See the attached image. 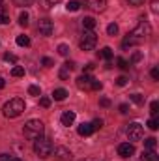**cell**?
<instances>
[{"label":"cell","instance_id":"cell-1","mask_svg":"<svg viewBox=\"0 0 159 161\" xmlns=\"http://www.w3.org/2000/svg\"><path fill=\"white\" fill-rule=\"evenodd\" d=\"M25 107H26V105H25V101H23L21 97H13V99H9V101L4 103L2 113H4L6 118H17V116L23 114Z\"/></svg>","mask_w":159,"mask_h":161},{"label":"cell","instance_id":"cell-2","mask_svg":"<svg viewBox=\"0 0 159 161\" xmlns=\"http://www.w3.org/2000/svg\"><path fill=\"white\" fill-rule=\"evenodd\" d=\"M43 131H45V125H43L41 120H28L25 124V127H23L25 137L30 139V141H36V139L43 137Z\"/></svg>","mask_w":159,"mask_h":161},{"label":"cell","instance_id":"cell-3","mask_svg":"<svg viewBox=\"0 0 159 161\" xmlns=\"http://www.w3.org/2000/svg\"><path fill=\"white\" fill-rule=\"evenodd\" d=\"M52 150H54V146H52V142H51L49 139H45V137L36 139V142H34V152L40 156L41 159H47V158L52 154Z\"/></svg>","mask_w":159,"mask_h":161},{"label":"cell","instance_id":"cell-4","mask_svg":"<svg viewBox=\"0 0 159 161\" xmlns=\"http://www.w3.org/2000/svg\"><path fill=\"white\" fill-rule=\"evenodd\" d=\"M150 34H152V26H150L144 19H142V21H140V23L133 28V32H131V36H133L135 40H139V41L144 40V38H148Z\"/></svg>","mask_w":159,"mask_h":161},{"label":"cell","instance_id":"cell-5","mask_svg":"<svg viewBox=\"0 0 159 161\" xmlns=\"http://www.w3.org/2000/svg\"><path fill=\"white\" fill-rule=\"evenodd\" d=\"M96 43H97V36L92 30H88V32H84V36H82V40H80L79 45H80L82 51H94Z\"/></svg>","mask_w":159,"mask_h":161},{"label":"cell","instance_id":"cell-6","mask_svg":"<svg viewBox=\"0 0 159 161\" xmlns=\"http://www.w3.org/2000/svg\"><path fill=\"white\" fill-rule=\"evenodd\" d=\"M142 135H144V127L139 122H133V124L127 125V137H129V141H133V142L135 141H140Z\"/></svg>","mask_w":159,"mask_h":161},{"label":"cell","instance_id":"cell-7","mask_svg":"<svg viewBox=\"0 0 159 161\" xmlns=\"http://www.w3.org/2000/svg\"><path fill=\"white\" fill-rule=\"evenodd\" d=\"M38 30H40L41 36H51L52 30H54V25H52L51 19H40V23H38Z\"/></svg>","mask_w":159,"mask_h":161},{"label":"cell","instance_id":"cell-8","mask_svg":"<svg viewBox=\"0 0 159 161\" xmlns=\"http://www.w3.org/2000/svg\"><path fill=\"white\" fill-rule=\"evenodd\" d=\"M92 82H94V77H90L88 73H82L77 79V86L80 90H92Z\"/></svg>","mask_w":159,"mask_h":161},{"label":"cell","instance_id":"cell-9","mask_svg":"<svg viewBox=\"0 0 159 161\" xmlns=\"http://www.w3.org/2000/svg\"><path fill=\"white\" fill-rule=\"evenodd\" d=\"M118 154L122 156V158L127 159V158H131V156L135 154V146H133L131 142H122V144L118 146Z\"/></svg>","mask_w":159,"mask_h":161},{"label":"cell","instance_id":"cell-10","mask_svg":"<svg viewBox=\"0 0 159 161\" xmlns=\"http://www.w3.org/2000/svg\"><path fill=\"white\" fill-rule=\"evenodd\" d=\"M84 4L92 9V11H103L107 6V0H84Z\"/></svg>","mask_w":159,"mask_h":161},{"label":"cell","instance_id":"cell-11","mask_svg":"<svg viewBox=\"0 0 159 161\" xmlns=\"http://www.w3.org/2000/svg\"><path fill=\"white\" fill-rule=\"evenodd\" d=\"M54 154H56V159L58 161H69L71 159V152L68 148H64V146H58L54 150Z\"/></svg>","mask_w":159,"mask_h":161},{"label":"cell","instance_id":"cell-12","mask_svg":"<svg viewBox=\"0 0 159 161\" xmlns=\"http://www.w3.org/2000/svg\"><path fill=\"white\" fill-rule=\"evenodd\" d=\"M77 133H79L80 137H88V135H92L94 133V127H92V124H80L79 129H77Z\"/></svg>","mask_w":159,"mask_h":161},{"label":"cell","instance_id":"cell-13","mask_svg":"<svg viewBox=\"0 0 159 161\" xmlns=\"http://www.w3.org/2000/svg\"><path fill=\"white\" fill-rule=\"evenodd\" d=\"M73 122H75V113L73 111H66L64 114H62V125H73Z\"/></svg>","mask_w":159,"mask_h":161},{"label":"cell","instance_id":"cell-14","mask_svg":"<svg viewBox=\"0 0 159 161\" xmlns=\"http://www.w3.org/2000/svg\"><path fill=\"white\" fill-rule=\"evenodd\" d=\"M56 4H60V0H40V8L43 11L52 9V6H56Z\"/></svg>","mask_w":159,"mask_h":161},{"label":"cell","instance_id":"cell-15","mask_svg":"<svg viewBox=\"0 0 159 161\" xmlns=\"http://www.w3.org/2000/svg\"><path fill=\"white\" fill-rule=\"evenodd\" d=\"M52 97H54V101H64V99L68 97V92H66L64 88H56V90L52 92Z\"/></svg>","mask_w":159,"mask_h":161},{"label":"cell","instance_id":"cell-16","mask_svg":"<svg viewBox=\"0 0 159 161\" xmlns=\"http://www.w3.org/2000/svg\"><path fill=\"white\" fill-rule=\"evenodd\" d=\"M140 161H157V156L154 150H144L140 156Z\"/></svg>","mask_w":159,"mask_h":161},{"label":"cell","instance_id":"cell-17","mask_svg":"<svg viewBox=\"0 0 159 161\" xmlns=\"http://www.w3.org/2000/svg\"><path fill=\"white\" fill-rule=\"evenodd\" d=\"M82 26H84L86 30H94V28H96V19H94V17H84V19H82Z\"/></svg>","mask_w":159,"mask_h":161},{"label":"cell","instance_id":"cell-18","mask_svg":"<svg viewBox=\"0 0 159 161\" xmlns=\"http://www.w3.org/2000/svg\"><path fill=\"white\" fill-rule=\"evenodd\" d=\"M99 56H101V58H105V60H111L114 54H112V49H111V47H103V49L99 51Z\"/></svg>","mask_w":159,"mask_h":161},{"label":"cell","instance_id":"cell-19","mask_svg":"<svg viewBox=\"0 0 159 161\" xmlns=\"http://www.w3.org/2000/svg\"><path fill=\"white\" fill-rule=\"evenodd\" d=\"M17 45H19V47H28V45H30V38H28V36H25V34H23V36H17Z\"/></svg>","mask_w":159,"mask_h":161},{"label":"cell","instance_id":"cell-20","mask_svg":"<svg viewBox=\"0 0 159 161\" xmlns=\"http://www.w3.org/2000/svg\"><path fill=\"white\" fill-rule=\"evenodd\" d=\"M137 43H139V40H135L131 34H127V38L123 40V43H122V45H123V49H127V47H133V45H137Z\"/></svg>","mask_w":159,"mask_h":161},{"label":"cell","instance_id":"cell-21","mask_svg":"<svg viewBox=\"0 0 159 161\" xmlns=\"http://www.w3.org/2000/svg\"><path fill=\"white\" fill-rule=\"evenodd\" d=\"M69 73H71V69H69V68H66V66H62V68H60V71H58V77H60L62 80H68V79H69Z\"/></svg>","mask_w":159,"mask_h":161},{"label":"cell","instance_id":"cell-22","mask_svg":"<svg viewBox=\"0 0 159 161\" xmlns=\"http://www.w3.org/2000/svg\"><path fill=\"white\" fill-rule=\"evenodd\" d=\"M129 99H131L133 103H137V105H142V103H144V96H140V94H131Z\"/></svg>","mask_w":159,"mask_h":161},{"label":"cell","instance_id":"cell-23","mask_svg":"<svg viewBox=\"0 0 159 161\" xmlns=\"http://www.w3.org/2000/svg\"><path fill=\"white\" fill-rule=\"evenodd\" d=\"M107 34H109V36H116V34H118V25H116V23H111V25L107 26Z\"/></svg>","mask_w":159,"mask_h":161},{"label":"cell","instance_id":"cell-24","mask_svg":"<svg viewBox=\"0 0 159 161\" xmlns=\"http://www.w3.org/2000/svg\"><path fill=\"white\" fill-rule=\"evenodd\" d=\"M11 75H13V77H23V75H25V68H23V66H15V68L11 69Z\"/></svg>","mask_w":159,"mask_h":161},{"label":"cell","instance_id":"cell-25","mask_svg":"<svg viewBox=\"0 0 159 161\" xmlns=\"http://www.w3.org/2000/svg\"><path fill=\"white\" fill-rule=\"evenodd\" d=\"M68 11H79V8H80V4L77 2V0H71V2H68Z\"/></svg>","mask_w":159,"mask_h":161},{"label":"cell","instance_id":"cell-26","mask_svg":"<svg viewBox=\"0 0 159 161\" xmlns=\"http://www.w3.org/2000/svg\"><path fill=\"white\" fill-rule=\"evenodd\" d=\"M19 25H21V26H28V13H26V11H23V13L19 15Z\"/></svg>","mask_w":159,"mask_h":161},{"label":"cell","instance_id":"cell-27","mask_svg":"<svg viewBox=\"0 0 159 161\" xmlns=\"http://www.w3.org/2000/svg\"><path fill=\"white\" fill-rule=\"evenodd\" d=\"M156 144H157V142H156V139H154V137H150V139H146V141H144V146H146L148 150H154V148H156Z\"/></svg>","mask_w":159,"mask_h":161},{"label":"cell","instance_id":"cell-28","mask_svg":"<svg viewBox=\"0 0 159 161\" xmlns=\"http://www.w3.org/2000/svg\"><path fill=\"white\" fill-rule=\"evenodd\" d=\"M58 53H60L62 56H68V54H69V47H68L66 43H62V45H58Z\"/></svg>","mask_w":159,"mask_h":161},{"label":"cell","instance_id":"cell-29","mask_svg":"<svg viewBox=\"0 0 159 161\" xmlns=\"http://www.w3.org/2000/svg\"><path fill=\"white\" fill-rule=\"evenodd\" d=\"M148 127H150L152 131H156V129L159 127V120H157V118H152V120H148Z\"/></svg>","mask_w":159,"mask_h":161},{"label":"cell","instance_id":"cell-30","mask_svg":"<svg viewBox=\"0 0 159 161\" xmlns=\"http://www.w3.org/2000/svg\"><path fill=\"white\" fill-rule=\"evenodd\" d=\"M4 60H6V62H11V64H15V62H17V56H15V54H11V53H6V54H4Z\"/></svg>","mask_w":159,"mask_h":161},{"label":"cell","instance_id":"cell-31","mask_svg":"<svg viewBox=\"0 0 159 161\" xmlns=\"http://www.w3.org/2000/svg\"><path fill=\"white\" fill-rule=\"evenodd\" d=\"M28 94H30V96H40V94H41L40 86H34V84H32V86L28 88Z\"/></svg>","mask_w":159,"mask_h":161},{"label":"cell","instance_id":"cell-32","mask_svg":"<svg viewBox=\"0 0 159 161\" xmlns=\"http://www.w3.org/2000/svg\"><path fill=\"white\" fill-rule=\"evenodd\" d=\"M150 113H152L154 116L159 113V103H157V101H152V105H150Z\"/></svg>","mask_w":159,"mask_h":161},{"label":"cell","instance_id":"cell-33","mask_svg":"<svg viewBox=\"0 0 159 161\" xmlns=\"http://www.w3.org/2000/svg\"><path fill=\"white\" fill-rule=\"evenodd\" d=\"M116 64H118V68H122V69H127V68H129V64H127L123 58H116Z\"/></svg>","mask_w":159,"mask_h":161},{"label":"cell","instance_id":"cell-34","mask_svg":"<svg viewBox=\"0 0 159 161\" xmlns=\"http://www.w3.org/2000/svg\"><path fill=\"white\" fill-rule=\"evenodd\" d=\"M101 125H103V120H94L92 122V127H94V131H97V129H101Z\"/></svg>","mask_w":159,"mask_h":161},{"label":"cell","instance_id":"cell-35","mask_svg":"<svg viewBox=\"0 0 159 161\" xmlns=\"http://www.w3.org/2000/svg\"><path fill=\"white\" fill-rule=\"evenodd\" d=\"M41 64H43V66H45V68H52V66H54V62H52V60H51V58H47V56H45V58H43V60H41Z\"/></svg>","mask_w":159,"mask_h":161},{"label":"cell","instance_id":"cell-36","mask_svg":"<svg viewBox=\"0 0 159 161\" xmlns=\"http://www.w3.org/2000/svg\"><path fill=\"white\" fill-rule=\"evenodd\" d=\"M99 105H101V107H111V99H109V97H101V99H99Z\"/></svg>","mask_w":159,"mask_h":161},{"label":"cell","instance_id":"cell-37","mask_svg":"<svg viewBox=\"0 0 159 161\" xmlns=\"http://www.w3.org/2000/svg\"><path fill=\"white\" fill-rule=\"evenodd\" d=\"M40 105H41V107H45V109H47V107L51 105V99H49V97H41V99H40Z\"/></svg>","mask_w":159,"mask_h":161},{"label":"cell","instance_id":"cell-38","mask_svg":"<svg viewBox=\"0 0 159 161\" xmlns=\"http://www.w3.org/2000/svg\"><path fill=\"white\" fill-rule=\"evenodd\" d=\"M116 84H118V86H125V84H127V77H123V75L118 77V79H116Z\"/></svg>","mask_w":159,"mask_h":161},{"label":"cell","instance_id":"cell-39","mask_svg":"<svg viewBox=\"0 0 159 161\" xmlns=\"http://www.w3.org/2000/svg\"><path fill=\"white\" fill-rule=\"evenodd\" d=\"M9 23V17L6 13H0V25H8Z\"/></svg>","mask_w":159,"mask_h":161},{"label":"cell","instance_id":"cell-40","mask_svg":"<svg viewBox=\"0 0 159 161\" xmlns=\"http://www.w3.org/2000/svg\"><path fill=\"white\" fill-rule=\"evenodd\" d=\"M17 6H28V4H32L34 0H13Z\"/></svg>","mask_w":159,"mask_h":161},{"label":"cell","instance_id":"cell-41","mask_svg":"<svg viewBox=\"0 0 159 161\" xmlns=\"http://www.w3.org/2000/svg\"><path fill=\"white\" fill-rule=\"evenodd\" d=\"M101 88H103V84H101L99 80L94 79V82H92V90H101Z\"/></svg>","mask_w":159,"mask_h":161},{"label":"cell","instance_id":"cell-42","mask_svg":"<svg viewBox=\"0 0 159 161\" xmlns=\"http://www.w3.org/2000/svg\"><path fill=\"white\" fill-rule=\"evenodd\" d=\"M152 79H156V80L159 79V69H157V68H154V69H152Z\"/></svg>","mask_w":159,"mask_h":161},{"label":"cell","instance_id":"cell-43","mask_svg":"<svg viewBox=\"0 0 159 161\" xmlns=\"http://www.w3.org/2000/svg\"><path fill=\"white\" fill-rule=\"evenodd\" d=\"M9 159H11L9 154H0V161H9Z\"/></svg>","mask_w":159,"mask_h":161},{"label":"cell","instance_id":"cell-44","mask_svg":"<svg viewBox=\"0 0 159 161\" xmlns=\"http://www.w3.org/2000/svg\"><path fill=\"white\" fill-rule=\"evenodd\" d=\"M92 69H94V64H86L84 66V73H90Z\"/></svg>","mask_w":159,"mask_h":161},{"label":"cell","instance_id":"cell-45","mask_svg":"<svg viewBox=\"0 0 159 161\" xmlns=\"http://www.w3.org/2000/svg\"><path fill=\"white\" fill-rule=\"evenodd\" d=\"M127 2H129L131 6H140V4H142L144 0H127Z\"/></svg>","mask_w":159,"mask_h":161},{"label":"cell","instance_id":"cell-46","mask_svg":"<svg viewBox=\"0 0 159 161\" xmlns=\"http://www.w3.org/2000/svg\"><path fill=\"white\" fill-rule=\"evenodd\" d=\"M139 60H140V53H135L133 58H131V62H139Z\"/></svg>","mask_w":159,"mask_h":161},{"label":"cell","instance_id":"cell-47","mask_svg":"<svg viewBox=\"0 0 159 161\" xmlns=\"http://www.w3.org/2000/svg\"><path fill=\"white\" fill-rule=\"evenodd\" d=\"M64 66H66V68H69V69H71V71H73V69H75V62H66V64H64Z\"/></svg>","mask_w":159,"mask_h":161},{"label":"cell","instance_id":"cell-48","mask_svg":"<svg viewBox=\"0 0 159 161\" xmlns=\"http://www.w3.org/2000/svg\"><path fill=\"white\" fill-rule=\"evenodd\" d=\"M127 111H129V107H127V105H120V113H122V114H125Z\"/></svg>","mask_w":159,"mask_h":161},{"label":"cell","instance_id":"cell-49","mask_svg":"<svg viewBox=\"0 0 159 161\" xmlns=\"http://www.w3.org/2000/svg\"><path fill=\"white\" fill-rule=\"evenodd\" d=\"M152 11H154V13H157V2H154V4H152Z\"/></svg>","mask_w":159,"mask_h":161},{"label":"cell","instance_id":"cell-50","mask_svg":"<svg viewBox=\"0 0 159 161\" xmlns=\"http://www.w3.org/2000/svg\"><path fill=\"white\" fill-rule=\"evenodd\" d=\"M4 86H6V80H4L2 77H0V88H4Z\"/></svg>","mask_w":159,"mask_h":161},{"label":"cell","instance_id":"cell-51","mask_svg":"<svg viewBox=\"0 0 159 161\" xmlns=\"http://www.w3.org/2000/svg\"><path fill=\"white\" fill-rule=\"evenodd\" d=\"M9 161H23V159H19V158H11Z\"/></svg>","mask_w":159,"mask_h":161},{"label":"cell","instance_id":"cell-52","mask_svg":"<svg viewBox=\"0 0 159 161\" xmlns=\"http://www.w3.org/2000/svg\"><path fill=\"white\" fill-rule=\"evenodd\" d=\"M2 4H4V0H0V6H2Z\"/></svg>","mask_w":159,"mask_h":161}]
</instances>
